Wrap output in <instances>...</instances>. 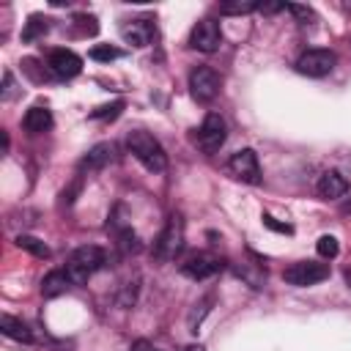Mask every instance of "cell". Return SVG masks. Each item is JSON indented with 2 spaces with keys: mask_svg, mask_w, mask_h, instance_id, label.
<instances>
[{
  "mask_svg": "<svg viewBox=\"0 0 351 351\" xmlns=\"http://www.w3.org/2000/svg\"><path fill=\"white\" fill-rule=\"evenodd\" d=\"M126 148H129V154H132L145 170H151V173H162V170L167 167V154H165L162 143H159L151 132H143V129L129 132Z\"/></svg>",
  "mask_w": 351,
  "mask_h": 351,
  "instance_id": "6da1fadb",
  "label": "cell"
},
{
  "mask_svg": "<svg viewBox=\"0 0 351 351\" xmlns=\"http://www.w3.org/2000/svg\"><path fill=\"white\" fill-rule=\"evenodd\" d=\"M104 263H107V252H104L101 247H96V244H82V247H77V250L69 255L66 271H69V277H71L74 285H82V282H88Z\"/></svg>",
  "mask_w": 351,
  "mask_h": 351,
  "instance_id": "7a4b0ae2",
  "label": "cell"
},
{
  "mask_svg": "<svg viewBox=\"0 0 351 351\" xmlns=\"http://www.w3.org/2000/svg\"><path fill=\"white\" fill-rule=\"evenodd\" d=\"M228 140V126H225V118L219 112H208L203 118V123L197 126L195 132V143L203 154H217Z\"/></svg>",
  "mask_w": 351,
  "mask_h": 351,
  "instance_id": "3957f363",
  "label": "cell"
},
{
  "mask_svg": "<svg viewBox=\"0 0 351 351\" xmlns=\"http://www.w3.org/2000/svg\"><path fill=\"white\" fill-rule=\"evenodd\" d=\"M184 247V219L178 214H173L167 219V225L162 228L159 239L154 241V255L162 261H173Z\"/></svg>",
  "mask_w": 351,
  "mask_h": 351,
  "instance_id": "277c9868",
  "label": "cell"
},
{
  "mask_svg": "<svg viewBox=\"0 0 351 351\" xmlns=\"http://www.w3.org/2000/svg\"><path fill=\"white\" fill-rule=\"evenodd\" d=\"M326 277H329V266L318 263V261H299V263H291L282 271V280L293 288H307V285H315Z\"/></svg>",
  "mask_w": 351,
  "mask_h": 351,
  "instance_id": "5b68a950",
  "label": "cell"
},
{
  "mask_svg": "<svg viewBox=\"0 0 351 351\" xmlns=\"http://www.w3.org/2000/svg\"><path fill=\"white\" fill-rule=\"evenodd\" d=\"M189 93L195 101L208 104L211 99H217L219 93V74L208 66H197L189 71Z\"/></svg>",
  "mask_w": 351,
  "mask_h": 351,
  "instance_id": "8992f818",
  "label": "cell"
},
{
  "mask_svg": "<svg viewBox=\"0 0 351 351\" xmlns=\"http://www.w3.org/2000/svg\"><path fill=\"white\" fill-rule=\"evenodd\" d=\"M337 58L332 49H307L296 60V71L304 77H326L335 69Z\"/></svg>",
  "mask_w": 351,
  "mask_h": 351,
  "instance_id": "52a82bcc",
  "label": "cell"
},
{
  "mask_svg": "<svg viewBox=\"0 0 351 351\" xmlns=\"http://www.w3.org/2000/svg\"><path fill=\"white\" fill-rule=\"evenodd\" d=\"M228 170L244 184H261V162L252 148H241L228 159Z\"/></svg>",
  "mask_w": 351,
  "mask_h": 351,
  "instance_id": "ba28073f",
  "label": "cell"
},
{
  "mask_svg": "<svg viewBox=\"0 0 351 351\" xmlns=\"http://www.w3.org/2000/svg\"><path fill=\"white\" fill-rule=\"evenodd\" d=\"M219 44H222V30L214 19H200L189 33V47L197 49V52L211 55V52L219 49Z\"/></svg>",
  "mask_w": 351,
  "mask_h": 351,
  "instance_id": "9c48e42d",
  "label": "cell"
},
{
  "mask_svg": "<svg viewBox=\"0 0 351 351\" xmlns=\"http://www.w3.org/2000/svg\"><path fill=\"white\" fill-rule=\"evenodd\" d=\"M178 269L189 280H208V277H214L222 269V261L214 258V255H208V252H195V255L184 258Z\"/></svg>",
  "mask_w": 351,
  "mask_h": 351,
  "instance_id": "30bf717a",
  "label": "cell"
},
{
  "mask_svg": "<svg viewBox=\"0 0 351 351\" xmlns=\"http://www.w3.org/2000/svg\"><path fill=\"white\" fill-rule=\"evenodd\" d=\"M47 66L58 80H71L82 71V58L71 49H52L47 58Z\"/></svg>",
  "mask_w": 351,
  "mask_h": 351,
  "instance_id": "8fae6325",
  "label": "cell"
},
{
  "mask_svg": "<svg viewBox=\"0 0 351 351\" xmlns=\"http://www.w3.org/2000/svg\"><path fill=\"white\" fill-rule=\"evenodd\" d=\"M121 38L132 47H148L154 38V22L151 19H129L121 25Z\"/></svg>",
  "mask_w": 351,
  "mask_h": 351,
  "instance_id": "7c38bea8",
  "label": "cell"
},
{
  "mask_svg": "<svg viewBox=\"0 0 351 351\" xmlns=\"http://www.w3.org/2000/svg\"><path fill=\"white\" fill-rule=\"evenodd\" d=\"M315 189H318L321 197H326V200H337V197H343V195L348 192V178H346L340 170H326V173H321Z\"/></svg>",
  "mask_w": 351,
  "mask_h": 351,
  "instance_id": "4fadbf2b",
  "label": "cell"
},
{
  "mask_svg": "<svg viewBox=\"0 0 351 351\" xmlns=\"http://www.w3.org/2000/svg\"><path fill=\"white\" fill-rule=\"evenodd\" d=\"M71 285H74V282H71V277H69L66 269H52V271L44 274V280H41V293H44L47 299H55V296L66 293Z\"/></svg>",
  "mask_w": 351,
  "mask_h": 351,
  "instance_id": "5bb4252c",
  "label": "cell"
},
{
  "mask_svg": "<svg viewBox=\"0 0 351 351\" xmlns=\"http://www.w3.org/2000/svg\"><path fill=\"white\" fill-rule=\"evenodd\" d=\"M22 126H25V132H30V134H41V132H47L49 126H52V112L47 110V107H30L27 112H25V118H22Z\"/></svg>",
  "mask_w": 351,
  "mask_h": 351,
  "instance_id": "9a60e30c",
  "label": "cell"
},
{
  "mask_svg": "<svg viewBox=\"0 0 351 351\" xmlns=\"http://www.w3.org/2000/svg\"><path fill=\"white\" fill-rule=\"evenodd\" d=\"M112 159H115V145H112V143H99V145H93V148L85 154L82 167H88V170H101V167H107Z\"/></svg>",
  "mask_w": 351,
  "mask_h": 351,
  "instance_id": "2e32d148",
  "label": "cell"
},
{
  "mask_svg": "<svg viewBox=\"0 0 351 351\" xmlns=\"http://www.w3.org/2000/svg\"><path fill=\"white\" fill-rule=\"evenodd\" d=\"M0 332H3L5 337L16 340V343H30V340H33L30 329H27L19 318H14V315H8V313H3V315H0Z\"/></svg>",
  "mask_w": 351,
  "mask_h": 351,
  "instance_id": "e0dca14e",
  "label": "cell"
},
{
  "mask_svg": "<svg viewBox=\"0 0 351 351\" xmlns=\"http://www.w3.org/2000/svg\"><path fill=\"white\" fill-rule=\"evenodd\" d=\"M258 0H225V3H219V14H225V16H241V14H252V11H258Z\"/></svg>",
  "mask_w": 351,
  "mask_h": 351,
  "instance_id": "ac0fdd59",
  "label": "cell"
},
{
  "mask_svg": "<svg viewBox=\"0 0 351 351\" xmlns=\"http://www.w3.org/2000/svg\"><path fill=\"white\" fill-rule=\"evenodd\" d=\"M14 241H16V247H19V250H27V252H30V255H36V258H49V247H47L41 239H36V236L19 233Z\"/></svg>",
  "mask_w": 351,
  "mask_h": 351,
  "instance_id": "d6986e66",
  "label": "cell"
},
{
  "mask_svg": "<svg viewBox=\"0 0 351 351\" xmlns=\"http://www.w3.org/2000/svg\"><path fill=\"white\" fill-rule=\"evenodd\" d=\"M49 19H44V16H38V14H33L30 19H27V25H25V30H22V41H33V38H38V36H44L47 30H49V25H47Z\"/></svg>",
  "mask_w": 351,
  "mask_h": 351,
  "instance_id": "ffe728a7",
  "label": "cell"
},
{
  "mask_svg": "<svg viewBox=\"0 0 351 351\" xmlns=\"http://www.w3.org/2000/svg\"><path fill=\"white\" fill-rule=\"evenodd\" d=\"M315 250H318V255H321V258H335V255L340 252V244H337V239H335V236L324 233V236L315 241Z\"/></svg>",
  "mask_w": 351,
  "mask_h": 351,
  "instance_id": "44dd1931",
  "label": "cell"
},
{
  "mask_svg": "<svg viewBox=\"0 0 351 351\" xmlns=\"http://www.w3.org/2000/svg\"><path fill=\"white\" fill-rule=\"evenodd\" d=\"M88 55H90V60H101V63H110V60L121 58V52H118L115 47H110V44H96Z\"/></svg>",
  "mask_w": 351,
  "mask_h": 351,
  "instance_id": "7402d4cb",
  "label": "cell"
},
{
  "mask_svg": "<svg viewBox=\"0 0 351 351\" xmlns=\"http://www.w3.org/2000/svg\"><path fill=\"white\" fill-rule=\"evenodd\" d=\"M121 110H123V101H112V104L96 107V110L90 112V118H93V121H101V118H118V115H121Z\"/></svg>",
  "mask_w": 351,
  "mask_h": 351,
  "instance_id": "603a6c76",
  "label": "cell"
},
{
  "mask_svg": "<svg viewBox=\"0 0 351 351\" xmlns=\"http://www.w3.org/2000/svg\"><path fill=\"white\" fill-rule=\"evenodd\" d=\"M263 225H266V228H271V230H277V233H291V230H293L291 225H282V222H277L271 214H263Z\"/></svg>",
  "mask_w": 351,
  "mask_h": 351,
  "instance_id": "cb8c5ba5",
  "label": "cell"
},
{
  "mask_svg": "<svg viewBox=\"0 0 351 351\" xmlns=\"http://www.w3.org/2000/svg\"><path fill=\"white\" fill-rule=\"evenodd\" d=\"M285 8H288L291 14H296V16L302 19V22H307V19H313V11H310L307 5H296V3H288Z\"/></svg>",
  "mask_w": 351,
  "mask_h": 351,
  "instance_id": "d4e9b609",
  "label": "cell"
},
{
  "mask_svg": "<svg viewBox=\"0 0 351 351\" xmlns=\"http://www.w3.org/2000/svg\"><path fill=\"white\" fill-rule=\"evenodd\" d=\"M285 5H288V3H285ZM285 5H282V3H261L258 11H263V14H274V11H282Z\"/></svg>",
  "mask_w": 351,
  "mask_h": 351,
  "instance_id": "484cf974",
  "label": "cell"
},
{
  "mask_svg": "<svg viewBox=\"0 0 351 351\" xmlns=\"http://www.w3.org/2000/svg\"><path fill=\"white\" fill-rule=\"evenodd\" d=\"M129 351H154V346H151V343H148V340H134V343H132V348H129Z\"/></svg>",
  "mask_w": 351,
  "mask_h": 351,
  "instance_id": "4316f807",
  "label": "cell"
},
{
  "mask_svg": "<svg viewBox=\"0 0 351 351\" xmlns=\"http://www.w3.org/2000/svg\"><path fill=\"white\" fill-rule=\"evenodd\" d=\"M184 351H203V348H200V346H186Z\"/></svg>",
  "mask_w": 351,
  "mask_h": 351,
  "instance_id": "83f0119b",
  "label": "cell"
},
{
  "mask_svg": "<svg viewBox=\"0 0 351 351\" xmlns=\"http://www.w3.org/2000/svg\"><path fill=\"white\" fill-rule=\"evenodd\" d=\"M346 8H348V11H351V0H346Z\"/></svg>",
  "mask_w": 351,
  "mask_h": 351,
  "instance_id": "f1b7e54d",
  "label": "cell"
}]
</instances>
